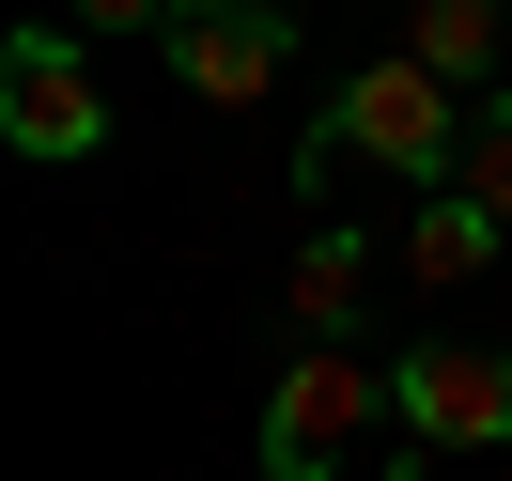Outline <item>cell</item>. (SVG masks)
Instances as JSON below:
<instances>
[{"label":"cell","instance_id":"6da1fadb","mask_svg":"<svg viewBox=\"0 0 512 481\" xmlns=\"http://www.w3.org/2000/svg\"><path fill=\"white\" fill-rule=\"evenodd\" d=\"M342 171H404V187H450V171H466V94H450L419 47H373V63H342L326 125L295 140V187H342Z\"/></svg>","mask_w":512,"mask_h":481},{"label":"cell","instance_id":"7a4b0ae2","mask_svg":"<svg viewBox=\"0 0 512 481\" xmlns=\"http://www.w3.org/2000/svg\"><path fill=\"white\" fill-rule=\"evenodd\" d=\"M373 419H388V373L357 342H311L280 388H264V481H342Z\"/></svg>","mask_w":512,"mask_h":481},{"label":"cell","instance_id":"3957f363","mask_svg":"<svg viewBox=\"0 0 512 481\" xmlns=\"http://www.w3.org/2000/svg\"><path fill=\"white\" fill-rule=\"evenodd\" d=\"M0 140L32 171H78V156H109V94H94V47L63 32V16H32V32L0 47Z\"/></svg>","mask_w":512,"mask_h":481},{"label":"cell","instance_id":"277c9868","mask_svg":"<svg viewBox=\"0 0 512 481\" xmlns=\"http://www.w3.org/2000/svg\"><path fill=\"white\" fill-rule=\"evenodd\" d=\"M388 419L419 450H512V342H419L388 357Z\"/></svg>","mask_w":512,"mask_h":481},{"label":"cell","instance_id":"5b68a950","mask_svg":"<svg viewBox=\"0 0 512 481\" xmlns=\"http://www.w3.org/2000/svg\"><path fill=\"white\" fill-rule=\"evenodd\" d=\"M156 47H171V78H187L202 109H264L280 63H295V16H280V0H187Z\"/></svg>","mask_w":512,"mask_h":481},{"label":"cell","instance_id":"8992f818","mask_svg":"<svg viewBox=\"0 0 512 481\" xmlns=\"http://www.w3.org/2000/svg\"><path fill=\"white\" fill-rule=\"evenodd\" d=\"M357 295H373V233H357V218L295 233V264H280V311L311 326V342H342V326H357Z\"/></svg>","mask_w":512,"mask_h":481},{"label":"cell","instance_id":"52a82bcc","mask_svg":"<svg viewBox=\"0 0 512 481\" xmlns=\"http://www.w3.org/2000/svg\"><path fill=\"white\" fill-rule=\"evenodd\" d=\"M497 249H512V218H497V202H466V187H419V233H404V280H419V295H466Z\"/></svg>","mask_w":512,"mask_h":481},{"label":"cell","instance_id":"ba28073f","mask_svg":"<svg viewBox=\"0 0 512 481\" xmlns=\"http://www.w3.org/2000/svg\"><path fill=\"white\" fill-rule=\"evenodd\" d=\"M404 47L450 94H497V0H404Z\"/></svg>","mask_w":512,"mask_h":481},{"label":"cell","instance_id":"9c48e42d","mask_svg":"<svg viewBox=\"0 0 512 481\" xmlns=\"http://www.w3.org/2000/svg\"><path fill=\"white\" fill-rule=\"evenodd\" d=\"M450 187L512 218V78H497V94H466V171H450Z\"/></svg>","mask_w":512,"mask_h":481},{"label":"cell","instance_id":"30bf717a","mask_svg":"<svg viewBox=\"0 0 512 481\" xmlns=\"http://www.w3.org/2000/svg\"><path fill=\"white\" fill-rule=\"evenodd\" d=\"M187 0H78V32H171Z\"/></svg>","mask_w":512,"mask_h":481},{"label":"cell","instance_id":"8fae6325","mask_svg":"<svg viewBox=\"0 0 512 481\" xmlns=\"http://www.w3.org/2000/svg\"><path fill=\"white\" fill-rule=\"evenodd\" d=\"M373 481H435V450H404V466H373Z\"/></svg>","mask_w":512,"mask_h":481}]
</instances>
